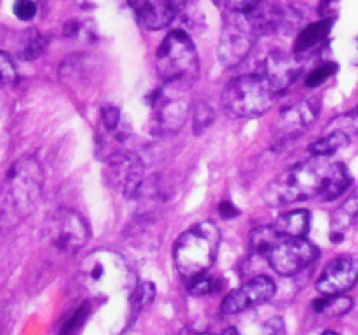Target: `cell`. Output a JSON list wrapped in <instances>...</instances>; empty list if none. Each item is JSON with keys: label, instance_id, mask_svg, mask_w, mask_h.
<instances>
[{"label": "cell", "instance_id": "obj_30", "mask_svg": "<svg viewBox=\"0 0 358 335\" xmlns=\"http://www.w3.org/2000/svg\"><path fill=\"white\" fill-rule=\"evenodd\" d=\"M37 10L38 6L35 2H31V0H17V2L14 3V14H16V17H20L21 21L34 20Z\"/></svg>", "mask_w": 358, "mask_h": 335}, {"label": "cell", "instance_id": "obj_37", "mask_svg": "<svg viewBox=\"0 0 358 335\" xmlns=\"http://www.w3.org/2000/svg\"><path fill=\"white\" fill-rule=\"evenodd\" d=\"M31 2H35V3H37V6H38V7H41V6H42V3H44V2H45V0H31Z\"/></svg>", "mask_w": 358, "mask_h": 335}, {"label": "cell", "instance_id": "obj_17", "mask_svg": "<svg viewBox=\"0 0 358 335\" xmlns=\"http://www.w3.org/2000/svg\"><path fill=\"white\" fill-rule=\"evenodd\" d=\"M311 215L306 209H296V211L285 213L278 216L273 227L282 237H304L310 230Z\"/></svg>", "mask_w": 358, "mask_h": 335}, {"label": "cell", "instance_id": "obj_9", "mask_svg": "<svg viewBox=\"0 0 358 335\" xmlns=\"http://www.w3.org/2000/svg\"><path fill=\"white\" fill-rule=\"evenodd\" d=\"M105 178L115 191L135 198L143 185V164L133 152L112 154L105 168Z\"/></svg>", "mask_w": 358, "mask_h": 335}, {"label": "cell", "instance_id": "obj_36", "mask_svg": "<svg viewBox=\"0 0 358 335\" xmlns=\"http://www.w3.org/2000/svg\"><path fill=\"white\" fill-rule=\"evenodd\" d=\"M322 335H339L338 332H332V330H327V332H324V334Z\"/></svg>", "mask_w": 358, "mask_h": 335}, {"label": "cell", "instance_id": "obj_21", "mask_svg": "<svg viewBox=\"0 0 358 335\" xmlns=\"http://www.w3.org/2000/svg\"><path fill=\"white\" fill-rule=\"evenodd\" d=\"M353 306V300L346 297L345 293H338V295H322L313 302V309L320 314H327V316H341L346 314Z\"/></svg>", "mask_w": 358, "mask_h": 335}, {"label": "cell", "instance_id": "obj_26", "mask_svg": "<svg viewBox=\"0 0 358 335\" xmlns=\"http://www.w3.org/2000/svg\"><path fill=\"white\" fill-rule=\"evenodd\" d=\"M45 38L42 37L41 34H37V31H31L30 37H28V40L24 42V47H23V58L24 59H35L38 58V56L44 52L45 49Z\"/></svg>", "mask_w": 358, "mask_h": 335}, {"label": "cell", "instance_id": "obj_25", "mask_svg": "<svg viewBox=\"0 0 358 335\" xmlns=\"http://www.w3.org/2000/svg\"><path fill=\"white\" fill-rule=\"evenodd\" d=\"M87 314H90V304L84 302L83 306H79V309H77L76 313H73L72 316L63 323V328L62 332H59V335H76L77 332L80 330V327L84 325V321H86Z\"/></svg>", "mask_w": 358, "mask_h": 335}, {"label": "cell", "instance_id": "obj_18", "mask_svg": "<svg viewBox=\"0 0 358 335\" xmlns=\"http://www.w3.org/2000/svg\"><path fill=\"white\" fill-rule=\"evenodd\" d=\"M332 28V17L327 20H320L317 23H311L304 28L299 34L296 42V54H306L311 52L313 49H317L325 38L329 37Z\"/></svg>", "mask_w": 358, "mask_h": 335}, {"label": "cell", "instance_id": "obj_16", "mask_svg": "<svg viewBox=\"0 0 358 335\" xmlns=\"http://www.w3.org/2000/svg\"><path fill=\"white\" fill-rule=\"evenodd\" d=\"M245 14H247L248 21H250V24L254 27L255 34L259 37L278 31L280 28L285 27L287 17H289V13L283 7L271 2H262V0L254 9L247 10Z\"/></svg>", "mask_w": 358, "mask_h": 335}, {"label": "cell", "instance_id": "obj_15", "mask_svg": "<svg viewBox=\"0 0 358 335\" xmlns=\"http://www.w3.org/2000/svg\"><path fill=\"white\" fill-rule=\"evenodd\" d=\"M259 72L273 84L278 93H285L292 82H296L297 75L301 73V61L292 54L287 52H271L268 58L262 61Z\"/></svg>", "mask_w": 358, "mask_h": 335}, {"label": "cell", "instance_id": "obj_24", "mask_svg": "<svg viewBox=\"0 0 358 335\" xmlns=\"http://www.w3.org/2000/svg\"><path fill=\"white\" fill-rule=\"evenodd\" d=\"M336 222L338 225H343V223H350L353 220H358V188L350 195L348 199L345 201V204L339 208V211L336 213Z\"/></svg>", "mask_w": 358, "mask_h": 335}, {"label": "cell", "instance_id": "obj_19", "mask_svg": "<svg viewBox=\"0 0 358 335\" xmlns=\"http://www.w3.org/2000/svg\"><path fill=\"white\" fill-rule=\"evenodd\" d=\"M350 142L348 133L341 131V129H334L332 133H329L324 138L317 140L310 145V152L317 157H329L332 154H336L338 150L345 149Z\"/></svg>", "mask_w": 358, "mask_h": 335}, {"label": "cell", "instance_id": "obj_4", "mask_svg": "<svg viewBox=\"0 0 358 335\" xmlns=\"http://www.w3.org/2000/svg\"><path fill=\"white\" fill-rule=\"evenodd\" d=\"M156 70L159 79L170 86H184L196 79L199 70L194 42L185 31L173 30L157 49Z\"/></svg>", "mask_w": 358, "mask_h": 335}, {"label": "cell", "instance_id": "obj_28", "mask_svg": "<svg viewBox=\"0 0 358 335\" xmlns=\"http://www.w3.org/2000/svg\"><path fill=\"white\" fill-rule=\"evenodd\" d=\"M16 80V66L9 54L0 51V87L9 86Z\"/></svg>", "mask_w": 358, "mask_h": 335}, {"label": "cell", "instance_id": "obj_6", "mask_svg": "<svg viewBox=\"0 0 358 335\" xmlns=\"http://www.w3.org/2000/svg\"><path fill=\"white\" fill-rule=\"evenodd\" d=\"M259 35L255 34L254 27L248 21L245 13H233L227 17L226 24L220 34L219 44V59L226 68L240 65L254 49L255 40Z\"/></svg>", "mask_w": 358, "mask_h": 335}, {"label": "cell", "instance_id": "obj_27", "mask_svg": "<svg viewBox=\"0 0 358 335\" xmlns=\"http://www.w3.org/2000/svg\"><path fill=\"white\" fill-rule=\"evenodd\" d=\"M336 70H338V65H336V63H324V65H320L318 68H315L313 72L308 75L306 84L310 87L322 86V84H324L325 80L332 75V73H336Z\"/></svg>", "mask_w": 358, "mask_h": 335}, {"label": "cell", "instance_id": "obj_13", "mask_svg": "<svg viewBox=\"0 0 358 335\" xmlns=\"http://www.w3.org/2000/svg\"><path fill=\"white\" fill-rule=\"evenodd\" d=\"M275 290L276 285L273 283V279H269L268 276H257L238 290L231 292L224 299L220 311L224 314H236L241 311H247L250 307L259 306V304L268 302L275 295Z\"/></svg>", "mask_w": 358, "mask_h": 335}, {"label": "cell", "instance_id": "obj_12", "mask_svg": "<svg viewBox=\"0 0 358 335\" xmlns=\"http://www.w3.org/2000/svg\"><path fill=\"white\" fill-rule=\"evenodd\" d=\"M152 105L156 108V114H154L152 119V133L159 136L177 133L184 126V122L187 121L189 112L192 110L191 103L187 100L178 96L166 98L161 89L156 91V98L152 100Z\"/></svg>", "mask_w": 358, "mask_h": 335}, {"label": "cell", "instance_id": "obj_11", "mask_svg": "<svg viewBox=\"0 0 358 335\" xmlns=\"http://www.w3.org/2000/svg\"><path fill=\"white\" fill-rule=\"evenodd\" d=\"M136 23L145 30H161L173 23L187 0H128Z\"/></svg>", "mask_w": 358, "mask_h": 335}, {"label": "cell", "instance_id": "obj_35", "mask_svg": "<svg viewBox=\"0 0 358 335\" xmlns=\"http://www.w3.org/2000/svg\"><path fill=\"white\" fill-rule=\"evenodd\" d=\"M219 211H220V216H224V218H233V216L238 215L236 206H233L231 202H227V201L220 202Z\"/></svg>", "mask_w": 358, "mask_h": 335}, {"label": "cell", "instance_id": "obj_7", "mask_svg": "<svg viewBox=\"0 0 358 335\" xmlns=\"http://www.w3.org/2000/svg\"><path fill=\"white\" fill-rule=\"evenodd\" d=\"M318 250L304 237H283L268 253L269 265L282 276H292L317 260Z\"/></svg>", "mask_w": 358, "mask_h": 335}, {"label": "cell", "instance_id": "obj_33", "mask_svg": "<svg viewBox=\"0 0 358 335\" xmlns=\"http://www.w3.org/2000/svg\"><path fill=\"white\" fill-rule=\"evenodd\" d=\"M261 0H226V6L231 13H247L254 9Z\"/></svg>", "mask_w": 358, "mask_h": 335}, {"label": "cell", "instance_id": "obj_23", "mask_svg": "<svg viewBox=\"0 0 358 335\" xmlns=\"http://www.w3.org/2000/svg\"><path fill=\"white\" fill-rule=\"evenodd\" d=\"M192 121H194V129L196 131H203V129L210 128V124L213 122V110L208 103L205 101H198V103L192 105Z\"/></svg>", "mask_w": 358, "mask_h": 335}, {"label": "cell", "instance_id": "obj_31", "mask_svg": "<svg viewBox=\"0 0 358 335\" xmlns=\"http://www.w3.org/2000/svg\"><path fill=\"white\" fill-rule=\"evenodd\" d=\"M101 122H103L105 128L110 129V131H115V129H117L119 122H121V114H119V110L114 105H103V107H101Z\"/></svg>", "mask_w": 358, "mask_h": 335}, {"label": "cell", "instance_id": "obj_2", "mask_svg": "<svg viewBox=\"0 0 358 335\" xmlns=\"http://www.w3.org/2000/svg\"><path fill=\"white\" fill-rule=\"evenodd\" d=\"M220 230L213 222H201L185 230L175 243V264L184 279L205 274L217 257Z\"/></svg>", "mask_w": 358, "mask_h": 335}, {"label": "cell", "instance_id": "obj_20", "mask_svg": "<svg viewBox=\"0 0 358 335\" xmlns=\"http://www.w3.org/2000/svg\"><path fill=\"white\" fill-rule=\"evenodd\" d=\"M250 250L257 255H264L268 257L269 251L273 250L276 243L280 239H283L276 229L273 225H264V227H257L250 232Z\"/></svg>", "mask_w": 358, "mask_h": 335}, {"label": "cell", "instance_id": "obj_34", "mask_svg": "<svg viewBox=\"0 0 358 335\" xmlns=\"http://www.w3.org/2000/svg\"><path fill=\"white\" fill-rule=\"evenodd\" d=\"M262 335H285V323H283L282 318H271L266 323Z\"/></svg>", "mask_w": 358, "mask_h": 335}, {"label": "cell", "instance_id": "obj_32", "mask_svg": "<svg viewBox=\"0 0 358 335\" xmlns=\"http://www.w3.org/2000/svg\"><path fill=\"white\" fill-rule=\"evenodd\" d=\"M339 122H341V126L338 129L348 133V135H358V107L348 112L345 117L339 119Z\"/></svg>", "mask_w": 358, "mask_h": 335}, {"label": "cell", "instance_id": "obj_29", "mask_svg": "<svg viewBox=\"0 0 358 335\" xmlns=\"http://www.w3.org/2000/svg\"><path fill=\"white\" fill-rule=\"evenodd\" d=\"M213 283H215L213 278H208L205 274L198 276V278L191 279V283H189V293L191 295H206V293H212L215 290Z\"/></svg>", "mask_w": 358, "mask_h": 335}, {"label": "cell", "instance_id": "obj_10", "mask_svg": "<svg viewBox=\"0 0 358 335\" xmlns=\"http://www.w3.org/2000/svg\"><path fill=\"white\" fill-rule=\"evenodd\" d=\"M318 110H320V103L317 100H303L283 108L273 126V140L278 143L296 140L311 128Z\"/></svg>", "mask_w": 358, "mask_h": 335}, {"label": "cell", "instance_id": "obj_22", "mask_svg": "<svg viewBox=\"0 0 358 335\" xmlns=\"http://www.w3.org/2000/svg\"><path fill=\"white\" fill-rule=\"evenodd\" d=\"M154 297H156V286L152 283H142V285H138L133 290L129 302H131L133 309L140 311L145 306H149L154 300Z\"/></svg>", "mask_w": 358, "mask_h": 335}, {"label": "cell", "instance_id": "obj_14", "mask_svg": "<svg viewBox=\"0 0 358 335\" xmlns=\"http://www.w3.org/2000/svg\"><path fill=\"white\" fill-rule=\"evenodd\" d=\"M358 281V258L352 255L338 257L327 264L317 281L322 295H338L348 292Z\"/></svg>", "mask_w": 358, "mask_h": 335}, {"label": "cell", "instance_id": "obj_1", "mask_svg": "<svg viewBox=\"0 0 358 335\" xmlns=\"http://www.w3.org/2000/svg\"><path fill=\"white\" fill-rule=\"evenodd\" d=\"M348 170L341 163H331L325 157L313 156L290 168L271 181L262 192V198L271 206H283L304 199L320 198L332 201L350 187Z\"/></svg>", "mask_w": 358, "mask_h": 335}, {"label": "cell", "instance_id": "obj_8", "mask_svg": "<svg viewBox=\"0 0 358 335\" xmlns=\"http://www.w3.org/2000/svg\"><path fill=\"white\" fill-rule=\"evenodd\" d=\"M49 237L59 251L76 253L86 244L90 227L80 213L73 209H59L49 222Z\"/></svg>", "mask_w": 358, "mask_h": 335}, {"label": "cell", "instance_id": "obj_3", "mask_svg": "<svg viewBox=\"0 0 358 335\" xmlns=\"http://www.w3.org/2000/svg\"><path fill=\"white\" fill-rule=\"evenodd\" d=\"M278 91L261 72L231 80L222 93L224 110L236 119H252L266 114L280 98Z\"/></svg>", "mask_w": 358, "mask_h": 335}, {"label": "cell", "instance_id": "obj_38", "mask_svg": "<svg viewBox=\"0 0 358 335\" xmlns=\"http://www.w3.org/2000/svg\"><path fill=\"white\" fill-rule=\"evenodd\" d=\"M201 335H212V334H201Z\"/></svg>", "mask_w": 358, "mask_h": 335}, {"label": "cell", "instance_id": "obj_5", "mask_svg": "<svg viewBox=\"0 0 358 335\" xmlns=\"http://www.w3.org/2000/svg\"><path fill=\"white\" fill-rule=\"evenodd\" d=\"M44 174L35 157L27 156L10 166L6 178V206L16 218L30 215L42 194Z\"/></svg>", "mask_w": 358, "mask_h": 335}]
</instances>
